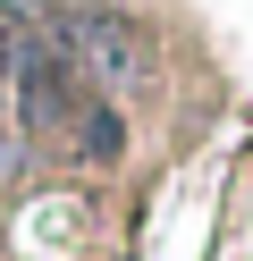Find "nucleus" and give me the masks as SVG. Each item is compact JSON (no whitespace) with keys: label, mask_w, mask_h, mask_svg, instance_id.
<instances>
[{"label":"nucleus","mask_w":253,"mask_h":261,"mask_svg":"<svg viewBox=\"0 0 253 261\" xmlns=\"http://www.w3.org/2000/svg\"><path fill=\"white\" fill-rule=\"evenodd\" d=\"M17 110H26L34 135H51V126H67V118H84V101H76V85H67L59 51H26V59H17Z\"/></svg>","instance_id":"obj_1"},{"label":"nucleus","mask_w":253,"mask_h":261,"mask_svg":"<svg viewBox=\"0 0 253 261\" xmlns=\"http://www.w3.org/2000/svg\"><path fill=\"white\" fill-rule=\"evenodd\" d=\"M76 143H84L93 160H118V118H110V110H93V101H84V126H76Z\"/></svg>","instance_id":"obj_2"}]
</instances>
